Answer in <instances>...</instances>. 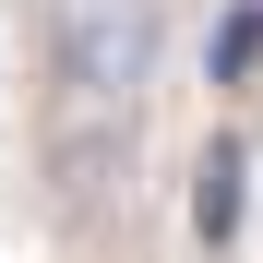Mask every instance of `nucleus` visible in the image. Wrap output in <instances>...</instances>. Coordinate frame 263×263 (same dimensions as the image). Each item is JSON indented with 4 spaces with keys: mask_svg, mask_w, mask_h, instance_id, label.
<instances>
[{
    "mask_svg": "<svg viewBox=\"0 0 263 263\" xmlns=\"http://www.w3.org/2000/svg\"><path fill=\"white\" fill-rule=\"evenodd\" d=\"M167 60V0H48V96L60 108H144Z\"/></svg>",
    "mask_w": 263,
    "mask_h": 263,
    "instance_id": "obj_1",
    "label": "nucleus"
},
{
    "mask_svg": "<svg viewBox=\"0 0 263 263\" xmlns=\"http://www.w3.org/2000/svg\"><path fill=\"white\" fill-rule=\"evenodd\" d=\"M251 48H263V0H239V12H228V36H215V84H239Z\"/></svg>",
    "mask_w": 263,
    "mask_h": 263,
    "instance_id": "obj_3",
    "label": "nucleus"
},
{
    "mask_svg": "<svg viewBox=\"0 0 263 263\" xmlns=\"http://www.w3.org/2000/svg\"><path fill=\"white\" fill-rule=\"evenodd\" d=\"M192 215H203V239H228V228H239V144H215V156H203V192H192Z\"/></svg>",
    "mask_w": 263,
    "mask_h": 263,
    "instance_id": "obj_2",
    "label": "nucleus"
}]
</instances>
